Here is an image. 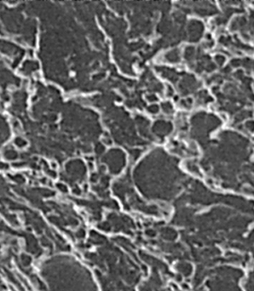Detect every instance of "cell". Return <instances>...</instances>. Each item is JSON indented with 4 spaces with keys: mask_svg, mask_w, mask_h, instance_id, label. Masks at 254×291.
<instances>
[{
    "mask_svg": "<svg viewBox=\"0 0 254 291\" xmlns=\"http://www.w3.org/2000/svg\"><path fill=\"white\" fill-rule=\"evenodd\" d=\"M47 291H97L89 271L71 257L51 259L41 269Z\"/></svg>",
    "mask_w": 254,
    "mask_h": 291,
    "instance_id": "obj_1",
    "label": "cell"
}]
</instances>
